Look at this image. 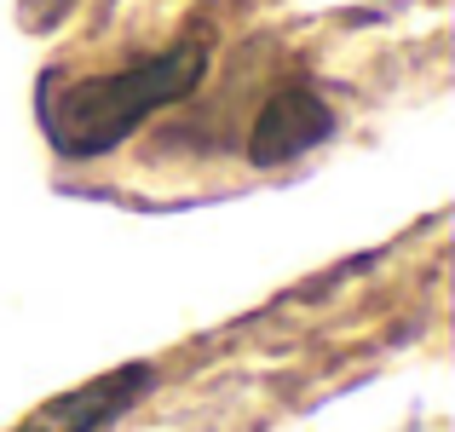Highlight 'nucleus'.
<instances>
[{"label":"nucleus","mask_w":455,"mask_h":432,"mask_svg":"<svg viewBox=\"0 0 455 432\" xmlns=\"http://www.w3.org/2000/svg\"><path fill=\"white\" fill-rule=\"evenodd\" d=\"M196 76H202V46H179V52H162L150 64L127 69V76L52 87L46 92V133L64 156H99L110 144H122L150 110L190 92Z\"/></svg>","instance_id":"nucleus-1"},{"label":"nucleus","mask_w":455,"mask_h":432,"mask_svg":"<svg viewBox=\"0 0 455 432\" xmlns=\"http://www.w3.org/2000/svg\"><path fill=\"white\" fill-rule=\"evenodd\" d=\"M145 387H150L145 364L139 369H116V375H99L92 387H76V392H64V398L41 404V410L23 415L12 432H99L104 421H116Z\"/></svg>","instance_id":"nucleus-2"},{"label":"nucleus","mask_w":455,"mask_h":432,"mask_svg":"<svg viewBox=\"0 0 455 432\" xmlns=\"http://www.w3.org/2000/svg\"><path fill=\"white\" fill-rule=\"evenodd\" d=\"M317 139H329V110H323L317 92L306 87H289L277 92V99L266 104V116H259L254 127V162L271 167V162H289V156L311 150Z\"/></svg>","instance_id":"nucleus-3"}]
</instances>
